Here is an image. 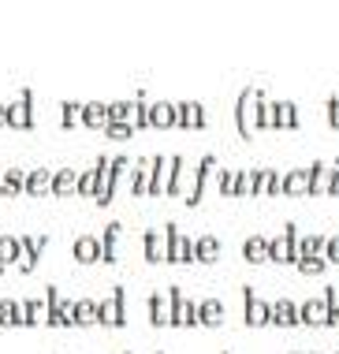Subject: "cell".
I'll use <instances>...</instances> for the list:
<instances>
[{
	"label": "cell",
	"mask_w": 339,
	"mask_h": 354,
	"mask_svg": "<svg viewBox=\"0 0 339 354\" xmlns=\"http://www.w3.org/2000/svg\"><path fill=\"white\" fill-rule=\"evenodd\" d=\"M127 354H131V351H127Z\"/></svg>",
	"instance_id": "obj_51"
},
{
	"label": "cell",
	"mask_w": 339,
	"mask_h": 354,
	"mask_svg": "<svg viewBox=\"0 0 339 354\" xmlns=\"http://www.w3.org/2000/svg\"><path fill=\"white\" fill-rule=\"evenodd\" d=\"M212 171H217V157H212V153H205V157H198V165H194V190L187 198H183V202H187L190 209H198L201 205V198H205V190H209V179H212Z\"/></svg>",
	"instance_id": "obj_10"
},
{
	"label": "cell",
	"mask_w": 339,
	"mask_h": 354,
	"mask_svg": "<svg viewBox=\"0 0 339 354\" xmlns=\"http://www.w3.org/2000/svg\"><path fill=\"white\" fill-rule=\"evenodd\" d=\"M149 321L157 324V328H168V324H172V302H168V295H149Z\"/></svg>",
	"instance_id": "obj_31"
},
{
	"label": "cell",
	"mask_w": 339,
	"mask_h": 354,
	"mask_svg": "<svg viewBox=\"0 0 339 354\" xmlns=\"http://www.w3.org/2000/svg\"><path fill=\"white\" fill-rule=\"evenodd\" d=\"M179 153H157L153 157V179H149V198H168V187L176 179V168H179Z\"/></svg>",
	"instance_id": "obj_4"
},
{
	"label": "cell",
	"mask_w": 339,
	"mask_h": 354,
	"mask_svg": "<svg viewBox=\"0 0 339 354\" xmlns=\"http://www.w3.org/2000/svg\"><path fill=\"white\" fill-rule=\"evenodd\" d=\"M324 295H328V324H332V328H339V291L328 283Z\"/></svg>",
	"instance_id": "obj_43"
},
{
	"label": "cell",
	"mask_w": 339,
	"mask_h": 354,
	"mask_svg": "<svg viewBox=\"0 0 339 354\" xmlns=\"http://www.w3.org/2000/svg\"><path fill=\"white\" fill-rule=\"evenodd\" d=\"M23 324H48V302L45 299H23Z\"/></svg>",
	"instance_id": "obj_33"
},
{
	"label": "cell",
	"mask_w": 339,
	"mask_h": 354,
	"mask_svg": "<svg viewBox=\"0 0 339 354\" xmlns=\"http://www.w3.org/2000/svg\"><path fill=\"white\" fill-rule=\"evenodd\" d=\"M235 198H254V168H239V190Z\"/></svg>",
	"instance_id": "obj_42"
},
{
	"label": "cell",
	"mask_w": 339,
	"mask_h": 354,
	"mask_svg": "<svg viewBox=\"0 0 339 354\" xmlns=\"http://www.w3.org/2000/svg\"><path fill=\"white\" fill-rule=\"evenodd\" d=\"M328 235H298V257L302 254H321Z\"/></svg>",
	"instance_id": "obj_40"
},
{
	"label": "cell",
	"mask_w": 339,
	"mask_h": 354,
	"mask_svg": "<svg viewBox=\"0 0 339 354\" xmlns=\"http://www.w3.org/2000/svg\"><path fill=\"white\" fill-rule=\"evenodd\" d=\"M273 120H276V131H298L302 127L295 101H273Z\"/></svg>",
	"instance_id": "obj_22"
},
{
	"label": "cell",
	"mask_w": 339,
	"mask_h": 354,
	"mask_svg": "<svg viewBox=\"0 0 339 354\" xmlns=\"http://www.w3.org/2000/svg\"><path fill=\"white\" fill-rule=\"evenodd\" d=\"M42 250H48V235H19L15 269H19V272H34V269H37V257H42Z\"/></svg>",
	"instance_id": "obj_9"
},
{
	"label": "cell",
	"mask_w": 339,
	"mask_h": 354,
	"mask_svg": "<svg viewBox=\"0 0 339 354\" xmlns=\"http://www.w3.org/2000/svg\"><path fill=\"white\" fill-rule=\"evenodd\" d=\"M268 165H261V168H254V198H265V190H268Z\"/></svg>",
	"instance_id": "obj_45"
},
{
	"label": "cell",
	"mask_w": 339,
	"mask_h": 354,
	"mask_svg": "<svg viewBox=\"0 0 339 354\" xmlns=\"http://www.w3.org/2000/svg\"><path fill=\"white\" fill-rule=\"evenodd\" d=\"M224 321H228V306L220 299H201L198 302V324H205V328H220Z\"/></svg>",
	"instance_id": "obj_19"
},
{
	"label": "cell",
	"mask_w": 339,
	"mask_h": 354,
	"mask_svg": "<svg viewBox=\"0 0 339 354\" xmlns=\"http://www.w3.org/2000/svg\"><path fill=\"white\" fill-rule=\"evenodd\" d=\"M194 165H187V160H179V168H176V179H172V187H168V198H187L190 190H194Z\"/></svg>",
	"instance_id": "obj_26"
},
{
	"label": "cell",
	"mask_w": 339,
	"mask_h": 354,
	"mask_svg": "<svg viewBox=\"0 0 339 354\" xmlns=\"http://www.w3.org/2000/svg\"><path fill=\"white\" fill-rule=\"evenodd\" d=\"M127 176H131V194L134 198H149V179H153V157H138V160H131V168H127Z\"/></svg>",
	"instance_id": "obj_15"
},
{
	"label": "cell",
	"mask_w": 339,
	"mask_h": 354,
	"mask_svg": "<svg viewBox=\"0 0 339 354\" xmlns=\"http://www.w3.org/2000/svg\"><path fill=\"white\" fill-rule=\"evenodd\" d=\"M45 302H48V328H75V302L64 299L56 283H48Z\"/></svg>",
	"instance_id": "obj_5"
},
{
	"label": "cell",
	"mask_w": 339,
	"mask_h": 354,
	"mask_svg": "<svg viewBox=\"0 0 339 354\" xmlns=\"http://www.w3.org/2000/svg\"><path fill=\"white\" fill-rule=\"evenodd\" d=\"M242 310H246V324L250 328H265V324H273V310H268L265 299H257L254 287H242Z\"/></svg>",
	"instance_id": "obj_11"
},
{
	"label": "cell",
	"mask_w": 339,
	"mask_h": 354,
	"mask_svg": "<svg viewBox=\"0 0 339 354\" xmlns=\"http://www.w3.org/2000/svg\"><path fill=\"white\" fill-rule=\"evenodd\" d=\"M8 127L12 131H34V93L19 90L15 101H8Z\"/></svg>",
	"instance_id": "obj_8"
},
{
	"label": "cell",
	"mask_w": 339,
	"mask_h": 354,
	"mask_svg": "<svg viewBox=\"0 0 339 354\" xmlns=\"http://www.w3.org/2000/svg\"><path fill=\"white\" fill-rule=\"evenodd\" d=\"M284 198H309V165L284 171Z\"/></svg>",
	"instance_id": "obj_17"
},
{
	"label": "cell",
	"mask_w": 339,
	"mask_h": 354,
	"mask_svg": "<svg viewBox=\"0 0 339 354\" xmlns=\"http://www.w3.org/2000/svg\"><path fill=\"white\" fill-rule=\"evenodd\" d=\"M93 190H97V168L79 171V187H75V194H79V198H93Z\"/></svg>",
	"instance_id": "obj_39"
},
{
	"label": "cell",
	"mask_w": 339,
	"mask_h": 354,
	"mask_svg": "<svg viewBox=\"0 0 339 354\" xmlns=\"http://www.w3.org/2000/svg\"><path fill=\"white\" fill-rule=\"evenodd\" d=\"M268 310H273L276 328H295L298 324V302L295 299H276V302H268Z\"/></svg>",
	"instance_id": "obj_23"
},
{
	"label": "cell",
	"mask_w": 339,
	"mask_h": 354,
	"mask_svg": "<svg viewBox=\"0 0 339 354\" xmlns=\"http://www.w3.org/2000/svg\"><path fill=\"white\" fill-rule=\"evenodd\" d=\"M242 261L246 265H265L268 261V239L265 235H250L242 243Z\"/></svg>",
	"instance_id": "obj_27"
},
{
	"label": "cell",
	"mask_w": 339,
	"mask_h": 354,
	"mask_svg": "<svg viewBox=\"0 0 339 354\" xmlns=\"http://www.w3.org/2000/svg\"><path fill=\"white\" fill-rule=\"evenodd\" d=\"M104 123H109V104L104 101H86L82 104V127L104 131Z\"/></svg>",
	"instance_id": "obj_28"
},
{
	"label": "cell",
	"mask_w": 339,
	"mask_h": 354,
	"mask_svg": "<svg viewBox=\"0 0 339 354\" xmlns=\"http://www.w3.org/2000/svg\"><path fill=\"white\" fill-rule=\"evenodd\" d=\"M235 190H239V168L235 165H224V168L217 171V194L228 202V198H235Z\"/></svg>",
	"instance_id": "obj_32"
},
{
	"label": "cell",
	"mask_w": 339,
	"mask_h": 354,
	"mask_svg": "<svg viewBox=\"0 0 339 354\" xmlns=\"http://www.w3.org/2000/svg\"><path fill=\"white\" fill-rule=\"evenodd\" d=\"M265 198H284V171H280V168L268 171V190H265Z\"/></svg>",
	"instance_id": "obj_44"
},
{
	"label": "cell",
	"mask_w": 339,
	"mask_h": 354,
	"mask_svg": "<svg viewBox=\"0 0 339 354\" xmlns=\"http://www.w3.org/2000/svg\"><path fill=\"white\" fill-rule=\"evenodd\" d=\"M71 257L79 265H93V261H101V239H93V235H79L71 243Z\"/></svg>",
	"instance_id": "obj_21"
},
{
	"label": "cell",
	"mask_w": 339,
	"mask_h": 354,
	"mask_svg": "<svg viewBox=\"0 0 339 354\" xmlns=\"http://www.w3.org/2000/svg\"><path fill=\"white\" fill-rule=\"evenodd\" d=\"M291 354H302V351H291Z\"/></svg>",
	"instance_id": "obj_49"
},
{
	"label": "cell",
	"mask_w": 339,
	"mask_h": 354,
	"mask_svg": "<svg viewBox=\"0 0 339 354\" xmlns=\"http://www.w3.org/2000/svg\"><path fill=\"white\" fill-rule=\"evenodd\" d=\"M157 354H164V351H157Z\"/></svg>",
	"instance_id": "obj_50"
},
{
	"label": "cell",
	"mask_w": 339,
	"mask_h": 354,
	"mask_svg": "<svg viewBox=\"0 0 339 354\" xmlns=\"http://www.w3.org/2000/svg\"><path fill=\"white\" fill-rule=\"evenodd\" d=\"M268 261L273 265H295L298 261V224L287 220L284 232L276 239H268Z\"/></svg>",
	"instance_id": "obj_3"
},
{
	"label": "cell",
	"mask_w": 339,
	"mask_h": 354,
	"mask_svg": "<svg viewBox=\"0 0 339 354\" xmlns=\"http://www.w3.org/2000/svg\"><path fill=\"white\" fill-rule=\"evenodd\" d=\"M97 324L104 328H123L127 324V306H123V287H112L101 302H97Z\"/></svg>",
	"instance_id": "obj_6"
},
{
	"label": "cell",
	"mask_w": 339,
	"mask_h": 354,
	"mask_svg": "<svg viewBox=\"0 0 339 354\" xmlns=\"http://www.w3.org/2000/svg\"><path fill=\"white\" fill-rule=\"evenodd\" d=\"M48 183H53V171H48V168L42 165V168L26 171V187H23V194L42 198V194H48Z\"/></svg>",
	"instance_id": "obj_29"
},
{
	"label": "cell",
	"mask_w": 339,
	"mask_h": 354,
	"mask_svg": "<svg viewBox=\"0 0 339 354\" xmlns=\"http://www.w3.org/2000/svg\"><path fill=\"white\" fill-rule=\"evenodd\" d=\"M93 324H97V302L75 299V328H93Z\"/></svg>",
	"instance_id": "obj_35"
},
{
	"label": "cell",
	"mask_w": 339,
	"mask_h": 354,
	"mask_svg": "<svg viewBox=\"0 0 339 354\" xmlns=\"http://www.w3.org/2000/svg\"><path fill=\"white\" fill-rule=\"evenodd\" d=\"M179 123V109L168 101H153L149 104V127L153 131H172Z\"/></svg>",
	"instance_id": "obj_18"
},
{
	"label": "cell",
	"mask_w": 339,
	"mask_h": 354,
	"mask_svg": "<svg viewBox=\"0 0 339 354\" xmlns=\"http://www.w3.org/2000/svg\"><path fill=\"white\" fill-rule=\"evenodd\" d=\"M298 324H309V328H324L328 324V295L324 291L317 299L298 302Z\"/></svg>",
	"instance_id": "obj_14"
},
{
	"label": "cell",
	"mask_w": 339,
	"mask_h": 354,
	"mask_svg": "<svg viewBox=\"0 0 339 354\" xmlns=\"http://www.w3.org/2000/svg\"><path fill=\"white\" fill-rule=\"evenodd\" d=\"M15 257H19V235H8V232H0V272H8L15 265Z\"/></svg>",
	"instance_id": "obj_36"
},
{
	"label": "cell",
	"mask_w": 339,
	"mask_h": 354,
	"mask_svg": "<svg viewBox=\"0 0 339 354\" xmlns=\"http://www.w3.org/2000/svg\"><path fill=\"white\" fill-rule=\"evenodd\" d=\"M261 97H265V93L254 90V86L239 93V104H235V127H239V135H242V138H254V135H257V109H261Z\"/></svg>",
	"instance_id": "obj_2"
},
{
	"label": "cell",
	"mask_w": 339,
	"mask_h": 354,
	"mask_svg": "<svg viewBox=\"0 0 339 354\" xmlns=\"http://www.w3.org/2000/svg\"><path fill=\"white\" fill-rule=\"evenodd\" d=\"M97 190H93V202L101 209L112 205L116 198V183H120V176L131 168V157H97Z\"/></svg>",
	"instance_id": "obj_1"
},
{
	"label": "cell",
	"mask_w": 339,
	"mask_h": 354,
	"mask_svg": "<svg viewBox=\"0 0 339 354\" xmlns=\"http://www.w3.org/2000/svg\"><path fill=\"white\" fill-rule=\"evenodd\" d=\"M131 135H138L131 123H104V138H112V142H127Z\"/></svg>",
	"instance_id": "obj_41"
},
{
	"label": "cell",
	"mask_w": 339,
	"mask_h": 354,
	"mask_svg": "<svg viewBox=\"0 0 339 354\" xmlns=\"http://www.w3.org/2000/svg\"><path fill=\"white\" fill-rule=\"evenodd\" d=\"M75 187H79V168L64 165V168H56V171H53V183H48V190H53L56 198H71V194H75Z\"/></svg>",
	"instance_id": "obj_20"
},
{
	"label": "cell",
	"mask_w": 339,
	"mask_h": 354,
	"mask_svg": "<svg viewBox=\"0 0 339 354\" xmlns=\"http://www.w3.org/2000/svg\"><path fill=\"white\" fill-rule=\"evenodd\" d=\"M295 269L302 272V276H321L328 269V261H324V254H302L295 261Z\"/></svg>",
	"instance_id": "obj_37"
},
{
	"label": "cell",
	"mask_w": 339,
	"mask_h": 354,
	"mask_svg": "<svg viewBox=\"0 0 339 354\" xmlns=\"http://www.w3.org/2000/svg\"><path fill=\"white\" fill-rule=\"evenodd\" d=\"M79 123H82V104L79 101H64L60 104V127L71 131V127H79Z\"/></svg>",
	"instance_id": "obj_38"
},
{
	"label": "cell",
	"mask_w": 339,
	"mask_h": 354,
	"mask_svg": "<svg viewBox=\"0 0 339 354\" xmlns=\"http://www.w3.org/2000/svg\"><path fill=\"white\" fill-rule=\"evenodd\" d=\"M142 257L149 265L168 261V224H164V227H149V232L142 235Z\"/></svg>",
	"instance_id": "obj_12"
},
{
	"label": "cell",
	"mask_w": 339,
	"mask_h": 354,
	"mask_svg": "<svg viewBox=\"0 0 339 354\" xmlns=\"http://www.w3.org/2000/svg\"><path fill=\"white\" fill-rule=\"evenodd\" d=\"M0 324L4 328H23V302L0 299Z\"/></svg>",
	"instance_id": "obj_34"
},
{
	"label": "cell",
	"mask_w": 339,
	"mask_h": 354,
	"mask_svg": "<svg viewBox=\"0 0 339 354\" xmlns=\"http://www.w3.org/2000/svg\"><path fill=\"white\" fill-rule=\"evenodd\" d=\"M321 254H324L328 265H339V235H328V239H324V250H321Z\"/></svg>",
	"instance_id": "obj_46"
},
{
	"label": "cell",
	"mask_w": 339,
	"mask_h": 354,
	"mask_svg": "<svg viewBox=\"0 0 339 354\" xmlns=\"http://www.w3.org/2000/svg\"><path fill=\"white\" fill-rule=\"evenodd\" d=\"M0 127H8V104L0 101Z\"/></svg>",
	"instance_id": "obj_48"
},
{
	"label": "cell",
	"mask_w": 339,
	"mask_h": 354,
	"mask_svg": "<svg viewBox=\"0 0 339 354\" xmlns=\"http://www.w3.org/2000/svg\"><path fill=\"white\" fill-rule=\"evenodd\" d=\"M324 109H328V127L339 131V93H332V97H328Z\"/></svg>",
	"instance_id": "obj_47"
},
{
	"label": "cell",
	"mask_w": 339,
	"mask_h": 354,
	"mask_svg": "<svg viewBox=\"0 0 339 354\" xmlns=\"http://www.w3.org/2000/svg\"><path fill=\"white\" fill-rule=\"evenodd\" d=\"M120 235H123V224L120 220H112L109 227H104V235H101V261H116L120 257Z\"/></svg>",
	"instance_id": "obj_25"
},
{
	"label": "cell",
	"mask_w": 339,
	"mask_h": 354,
	"mask_svg": "<svg viewBox=\"0 0 339 354\" xmlns=\"http://www.w3.org/2000/svg\"><path fill=\"white\" fill-rule=\"evenodd\" d=\"M194 261L217 265L220 261V239L217 235H198V239H194Z\"/></svg>",
	"instance_id": "obj_24"
},
{
	"label": "cell",
	"mask_w": 339,
	"mask_h": 354,
	"mask_svg": "<svg viewBox=\"0 0 339 354\" xmlns=\"http://www.w3.org/2000/svg\"><path fill=\"white\" fill-rule=\"evenodd\" d=\"M168 302H172V324L176 328H194L198 324V302L183 299L179 283H168Z\"/></svg>",
	"instance_id": "obj_7"
},
{
	"label": "cell",
	"mask_w": 339,
	"mask_h": 354,
	"mask_svg": "<svg viewBox=\"0 0 339 354\" xmlns=\"http://www.w3.org/2000/svg\"><path fill=\"white\" fill-rule=\"evenodd\" d=\"M168 261L172 265H190L194 261V239L179 232V224L168 220Z\"/></svg>",
	"instance_id": "obj_13"
},
{
	"label": "cell",
	"mask_w": 339,
	"mask_h": 354,
	"mask_svg": "<svg viewBox=\"0 0 339 354\" xmlns=\"http://www.w3.org/2000/svg\"><path fill=\"white\" fill-rule=\"evenodd\" d=\"M23 187H26V171L19 165H8L4 183H0V198H19V194H23Z\"/></svg>",
	"instance_id": "obj_30"
},
{
	"label": "cell",
	"mask_w": 339,
	"mask_h": 354,
	"mask_svg": "<svg viewBox=\"0 0 339 354\" xmlns=\"http://www.w3.org/2000/svg\"><path fill=\"white\" fill-rule=\"evenodd\" d=\"M176 109H179V123H176V127H183V131H201L209 123L205 104H198V101H176Z\"/></svg>",
	"instance_id": "obj_16"
}]
</instances>
